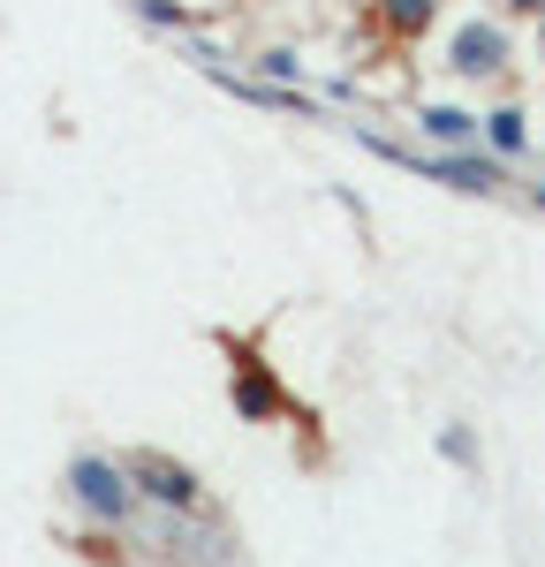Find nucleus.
<instances>
[{"label": "nucleus", "instance_id": "1", "mask_svg": "<svg viewBox=\"0 0 545 567\" xmlns=\"http://www.w3.org/2000/svg\"><path fill=\"white\" fill-rule=\"evenodd\" d=\"M220 355H227V401H235L243 424H280V416H296V393L280 386V371L258 355V341L220 333Z\"/></svg>", "mask_w": 545, "mask_h": 567}, {"label": "nucleus", "instance_id": "2", "mask_svg": "<svg viewBox=\"0 0 545 567\" xmlns=\"http://www.w3.org/2000/svg\"><path fill=\"white\" fill-rule=\"evenodd\" d=\"M69 499H76L99 529H130V515L144 507L130 462H114V454H76V462H69Z\"/></svg>", "mask_w": 545, "mask_h": 567}, {"label": "nucleus", "instance_id": "3", "mask_svg": "<svg viewBox=\"0 0 545 567\" xmlns=\"http://www.w3.org/2000/svg\"><path fill=\"white\" fill-rule=\"evenodd\" d=\"M130 462L136 492L152 499V507H167V515H197V523H213V492H205V477L189 470V462H175V454H160V446H136V454H122Z\"/></svg>", "mask_w": 545, "mask_h": 567}, {"label": "nucleus", "instance_id": "4", "mask_svg": "<svg viewBox=\"0 0 545 567\" xmlns=\"http://www.w3.org/2000/svg\"><path fill=\"white\" fill-rule=\"evenodd\" d=\"M387 159H402V167H417V175L448 182V189H477V197H493V189H507V159L500 152H402V144H379Z\"/></svg>", "mask_w": 545, "mask_h": 567}, {"label": "nucleus", "instance_id": "5", "mask_svg": "<svg viewBox=\"0 0 545 567\" xmlns=\"http://www.w3.org/2000/svg\"><path fill=\"white\" fill-rule=\"evenodd\" d=\"M448 69L462 76V84L507 76V31H500V23H462V31L448 39Z\"/></svg>", "mask_w": 545, "mask_h": 567}, {"label": "nucleus", "instance_id": "6", "mask_svg": "<svg viewBox=\"0 0 545 567\" xmlns=\"http://www.w3.org/2000/svg\"><path fill=\"white\" fill-rule=\"evenodd\" d=\"M417 130L432 152H477L485 144V114H462V106H417Z\"/></svg>", "mask_w": 545, "mask_h": 567}, {"label": "nucleus", "instance_id": "7", "mask_svg": "<svg viewBox=\"0 0 545 567\" xmlns=\"http://www.w3.org/2000/svg\"><path fill=\"white\" fill-rule=\"evenodd\" d=\"M440 8H448V0H371L379 31H387L394 45H417L424 31H432V23H440Z\"/></svg>", "mask_w": 545, "mask_h": 567}, {"label": "nucleus", "instance_id": "8", "mask_svg": "<svg viewBox=\"0 0 545 567\" xmlns=\"http://www.w3.org/2000/svg\"><path fill=\"white\" fill-rule=\"evenodd\" d=\"M485 152H500V159L515 167V159L531 152V114H523V106H493V114H485Z\"/></svg>", "mask_w": 545, "mask_h": 567}, {"label": "nucleus", "instance_id": "9", "mask_svg": "<svg viewBox=\"0 0 545 567\" xmlns=\"http://www.w3.org/2000/svg\"><path fill=\"white\" fill-rule=\"evenodd\" d=\"M440 454L462 462V470H477V439H470V424H448V432H440Z\"/></svg>", "mask_w": 545, "mask_h": 567}, {"label": "nucleus", "instance_id": "10", "mask_svg": "<svg viewBox=\"0 0 545 567\" xmlns=\"http://www.w3.org/2000/svg\"><path fill=\"white\" fill-rule=\"evenodd\" d=\"M258 69H266L272 84H288V76H304V69H296V53H258Z\"/></svg>", "mask_w": 545, "mask_h": 567}, {"label": "nucleus", "instance_id": "11", "mask_svg": "<svg viewBox=\"0 0 545 567\" xmlns=\"http://www.w3.org/2000/svg\"><path fill=\"white\" fill-rule=\"evenodd\" d=\"M500 8H507V16H531V23L545 16V0H500Z\"/></svg>", "mask_w": 545, "mask_h": 567}, {"label": "nucleus", "instance_id": "12", "mask_svg": "<svg viewBox=\"0 0 545 567\" xmlns=\"http://www.w3.org/2000/svg\"><path fill=\"white\" fill-rule=\"evenodd\" d=\"M538 61H545V16H538Z\"/></svg>", "mask_w": 545, "mask_h": 567}]
</instances>
